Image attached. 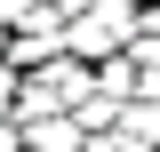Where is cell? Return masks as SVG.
Wrapping results in <instances>:
<instances>
[{"label":"cell","mask_w":160,"mask_h":152,"mask_svg":"<svg viewBox=\"0 0 160 152\" xmlns=\"http://www.w3.org/2000/svg\"><path fill=\"white\" fill-rule=\"evenodd\" d=\"M120 32H136V24H128V0H96L88 16L64 24V48H72V64H88V56H112Z\"/></svg>","instance_id":"cell-1"},{"label":"cell","mask_w":160,"mask_h":152,"mask_svg":"<svg viewBox=\"0 0 160 152\" xmlns=\"http://www.w3.org/2000/svg\"><path fill=\"white\" fill-rule=\"evenodd\" d=\"M0 152H24V144H16V128H0Z\"/></svg>","instance_id":"cell-3"},{"label":"cell","mask_w":160,"mask_h":152,"mask_svg":"<svg viewBox=\"0 0 160 152\" xmlns=\"http://www.w3.org/2000/svg\"><path fill=\"white\" fill-rule=\"evenodd\" d=\"M0 120H16V72L0 64Z\"/></svg>","instance_id":"cell-2"}]
</instances>
